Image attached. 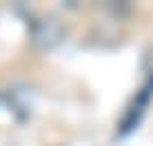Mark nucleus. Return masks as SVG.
I'll return each mask as SVG.
<instances>
[{
  "mask_svg": "<svg viewBox=\"0 0 153 146\" xmlns=\"http://www.w3.org/2000/svg\"><path fill=\"white\" fill-rule=\"evenodd\" d=\"M62 38V24L53 18H45L40 22L33 24V42L42 46V49H49L60 42Z\"/></svg>",
  "mask_w": 153,
  "mask_h": 146,
  "instance_id": "nucleus-1",
  "label": "nucleus"
}]
</instances>
